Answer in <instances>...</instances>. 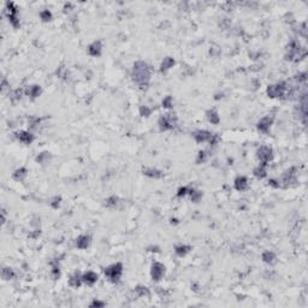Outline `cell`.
Here are the masks:
<instances>
[{"label":"cell","instance_id":"cell-10","mask_svg":"<svg viewBox=\"0 0 308 308\" xmlns=\"http://www.w3.org/2000/svg\"><path fill=\"white\" fill-rule=\"evenodd\" d=\"M76 244L78 248L85 249V248H87L88 244H89V237H88V236H81V237H78Z\"/></svg>","mask_w":308,"mask_h":308},{"label":"cell","instance_id":"cell-22","mask_svg":"<svg viewBox=\"0 0 308 308\" xmlns=\"http://www.w3.org/2000/svg\"><path fill=\"white\" fill-rule=\"evenodd\" d=\"M162 104H164V106H165V107H171V98H170V96H167V98H166V99L164 100V102H162Z\"/></svg>","mask_w":308,"mask_h":308},{"label":"cell","instance_id":"cell-7","mask_svg":"<svg viewBox=\"0 0 308 308\" xmlns=\"http://www.w3.org/2000/svg\"><path fill=\"white\" fill-rule=\"evenodd\" d=\"M271 123H272V117H270V116L264 117L261 121L259 122V124H258V128L262 131H267L270 128V125H271Z\"/></svg>","mask_w":308,"mask_h":308},{"label":"cell","instance_id":"cell-15","mask_svg":"<svg viewBox=\"0 0 308 308\" xmlns=\"http://www.w3.org/2000/svg\"><path fill=\"white\" fill-rule=\"evenodd\" d=\"M80 284H81V278H80V276H78V275L72 276L71 279H70V285H72V286L77 288V286H80Z\"/></svg>","mask_w":308,"mask_h":308},{"label":"cell","instance_id":"cell-11","mask_svg":"<svg viewBox=\"0 0 308 308\" xmlns=\"http://www.w3.org/2000/svg\"><path fill=\"white\" fill-rule=\"evenodd\" d=\"M235 187L237 190H244L248 184H247V179L244 177H239L236 179V183H235Z\"/></svg>","mask_w":308,"mask_h":308},{"label":"cell","instance_id":"cell-16","mask_svg":"<svg viewBox=\"0 0 308 308\" xmlns=\"http://www.w3.org/2000/svg\"><path fill=\"white\" fill-rule=\"evenodd\" d=\"M262 259H264V261L266 262H272V260L275 259V254L271 253V252H266V253H264V255H262Z\"/></svg>","mask_w":308,"mask_h":308},{"label":"cell","instance_id":"cell-9","mask_svg":"<svg viewBox=\"0 0 308 308\" xmlns=\"http://www.w3.org/2000/svg\"><path fill=\"white\" fill-rule=\"evenodd\" d=\"M82 279L85 280V283H88V284H93V283H95L96 282V279H98V276L94 273V272H87L85 276L82 277Z\"/></svg>","mask_w":308,"mask_h":308},{"label":"cell","instance_id":"cell-2","mask_svg":"<svg viewBox=\"0 0 308 308\" xmlns=\"http://www.w3.org/2000/svg\"><path fill=\"white\" fill-rule=\"evenodd\" d=\"M122 270H123V267L121 264H116V265H112L105 270V275L108 278H111L112 280H117L122 275Z\"/></svg>","mask_w":308,"mask_h":308},{"label":"cell","instance_id":"cell-1","mask_svg":"<svg viewBox=\"0 0 308 308\" xmlns=\"http://www.w3.org/2000/svg\"><path fill=\"white\" fill-rule=\"evenodd\" d=\"M134 81H136L140 85L147 83L149 80V68L146 63L139 62L134 65Z\"/></svg>","mask_w":308,"mask_h":308},{"label":"cell","instance_id":"cell-13","mask_svg":"<svg viewBox=\"0 0 308 308\" xmlns=\"http://www.w3.org/2000/svg\"><path fill=\"white\" fill-rule=\"evenodd\" d=\"M18 139L21 140L22 142H24V143H29V142L33 141V136H31L30 134H28V132L23 131V132H21V134L18 135Z\"/></svg>","mask_w":308,"mask_h":308},{"label":"cell","instance_id":"cell-14","mask_svg":"<svg viewBox=\"0 0 308 308\" xmlns=\"http://www.w3.org/2000/svg\"><path fill=\"white\" fill-rule=\"evenodd\" d=\"M173 59L172 58H166L164 62H162V70L164 71V70H167V69H170L172 65H173Z\"/></svg>","mask_w":308,"mask_h":308},{"label":"cell","instance_id":"cell-17","mask_svg":"<svg viewBox=\"0 0 308 308\" xmlns=\"http://www.w3.org/2000/svg\"><path fill=\"white\" fill-rule=\"evenodd\" d=\"M28 93L30 94L33 98H35L38 93H40V87H38V85H34V87H31L30 88V90H28Z\"/></svg>","mask_w":308,"mask_h":308},{"label":"cell","instance_id":"cell-19","mask_svg":"<svg viewBox=\"0 0 308 308\" xmlns=\"http://www.w3.org/2000/svg\"><path fill=\"white\" fill-rule=\"evenodd\" d=\"M208 115H211V116H208V118H209V121H211L212 123H218V122H219V117H218V115H217L216 112H209Z\"/></svg>","mask_w":308,"mask_h":308},{"label":"cell","instance_id":"cell-23","mask_svg":"<svg viewBox=\"0 0 308 308\" xmlns=\"http://www.w3.org/2000/svg\"><path fill=\"white\" fill-rule=\"evenodd\" d=\"M187 248H188V247H181V248H177V254H179V255L184 254L185 252H187L184 249H187Z\"/></svg>","mask_w":308,"mask_h":308},{"label":"cell","instance_id":"cell-21","mask_svg":"<svg viewBox=\"0 0 308 308\" xmlns=\"http://www.w3.org/2000/svg\"><path fill=\"white\" fill-rule=\"evenodd\" d=\"M41 17H42V19H44V21H48V19L51 18V13H49L48 11H45V12H42V13H41Z\"/></svg>","mask_w":308,"mask_h":308},{"label":"cell","instance_id":"cell-12","mask_svg":"<svg viewBox=\"0 0 308 308\" xmlns=\"http://www.w3.org/2000/svg\"><path fill=\"white\" fill-rule=\"evenodd\" d=\"M100 51H101V45L99 41L98 42H94L92 46L89 47V53L92 54V55H99Z\"/></svg>","mask_w":308,"mask_h":308},{"label":"cell","instance_id":"cell-24","mask_svg":"<svg viewBox=\"0 0 308 308\" xmlns=\"http://www.w3.org/2000/svg\"><path fill=\"white\" fill-rule=\"evenodd\" d=\"M185 192H187V188H182V189H179V192H178V196H182V195H184Z\"/></svg>","mask_w":308,"mask_h":308},{"label":"cell","instance_id":"cell-4","mask_svg":"<svg viewBox=\"0 0 308 308\" xmlns=\"http://www.w3.org/2000/svg\"><path fill=\"white\" fill-rule=\"evenodd\" d=\"M258 157H259V159L262 162V165H265L269 160H271V158H272V151L270 148H267V147H261L259 149V152H258Z\"/></svg>","mask_w":308,"mask_h":308},{"label":"cell","instance_id":"cell-18","mask_svg":"<svg viewBox=\"0 0 308 308\" xmlns=\"http://www.w3.org/2000/svg\"><path fill=\"white\" fill-rule=\"evenodd\" d=\"M12 276H13V273H12V271H10V269L3 270V278L4 279H10Z\"/></svg>","mask_w":308,"mask_h":308},{"label":"cell","instance_id":"cell-25","mask_svg":"<svg viewBox=\"0 0 308 308\" xmlns=\"http://www.w3.org/2000/svg\"><path fill=\"white\" fill-rule=\"evenodd\" d=\"M92 306H104V303L102 302H98V301H95V302H93Z\"/></svg>","mask_w":308,"mask_h":308},{"label":"cell","instance_id":"cell-3","mask_svg":"<svg viewBox=\"0 0 308 308\" xmlns=\"http://www.w3.org/2000/svg\"><path fill=\"white\" fill-rule=\"evenodd\" d=\"M165 273V267L162 266V264L159 262H155L153 266H152V277L154 280H160L162 277Z\"/></svg>","mask_w":308,"mask_h":308},{"label":"cell","instance_id":"cell-5","mask_svg":"<svg viewBox=\"0 0 308 308\" xmlns=\"http://www.w3.org/2000/svg\"><path fill=\"white\" fill-rule=\"evenodd\" d=\"M285 90V87L284 85L282 83V85H271L269 87V89H267V93H269V95L271 98H277V96H280Z\"/></svg>","mask_w":308,"mask_h":308},{"label":"cell","instance_id":"cell-6","mask_svg":"<svg viewBox=\"0 0 308 308\" xmlns=\"http://www.w3.org/2000/svg\"><path fill=\"white\" fill-rule=\"evenodd\" d=\"M194 137H195V140L198 142H205V141H208V140L212 141L213 135H211L207 131H198V132L194 134Z\"/></svg>","mask_w":308,"mask_h":308},{"label":"cell","instance_id":"cell-20","mask_svg":"<svg viewBox=\"0 0 308 308\" xmlns=\"http://www.w3.org/2000/svg\"><path fill=\"white\" fill-rule=\"evenodd\" d=\"M255 175L258 176V177H264L265 176V171L262 167H260L259 170H255Z\"/></svg>","mask_w":308,"mask_h":308},{"label":"cell","instance_id":"cell-8","mask_svg":"<svg viewBox=\"0 0 308 308\" xmlns=\"http://www.w3.org/2000/svg\"><path fill=\"white\" fill-rule=\"evenodd\" d=\"M160 125H162V129H170V128H172V126H175L173 125V121H172V117H169V116H164L162 117V119H160Z\"/></svg>","mask_w":308,"mask_h":308}]
</instances>
